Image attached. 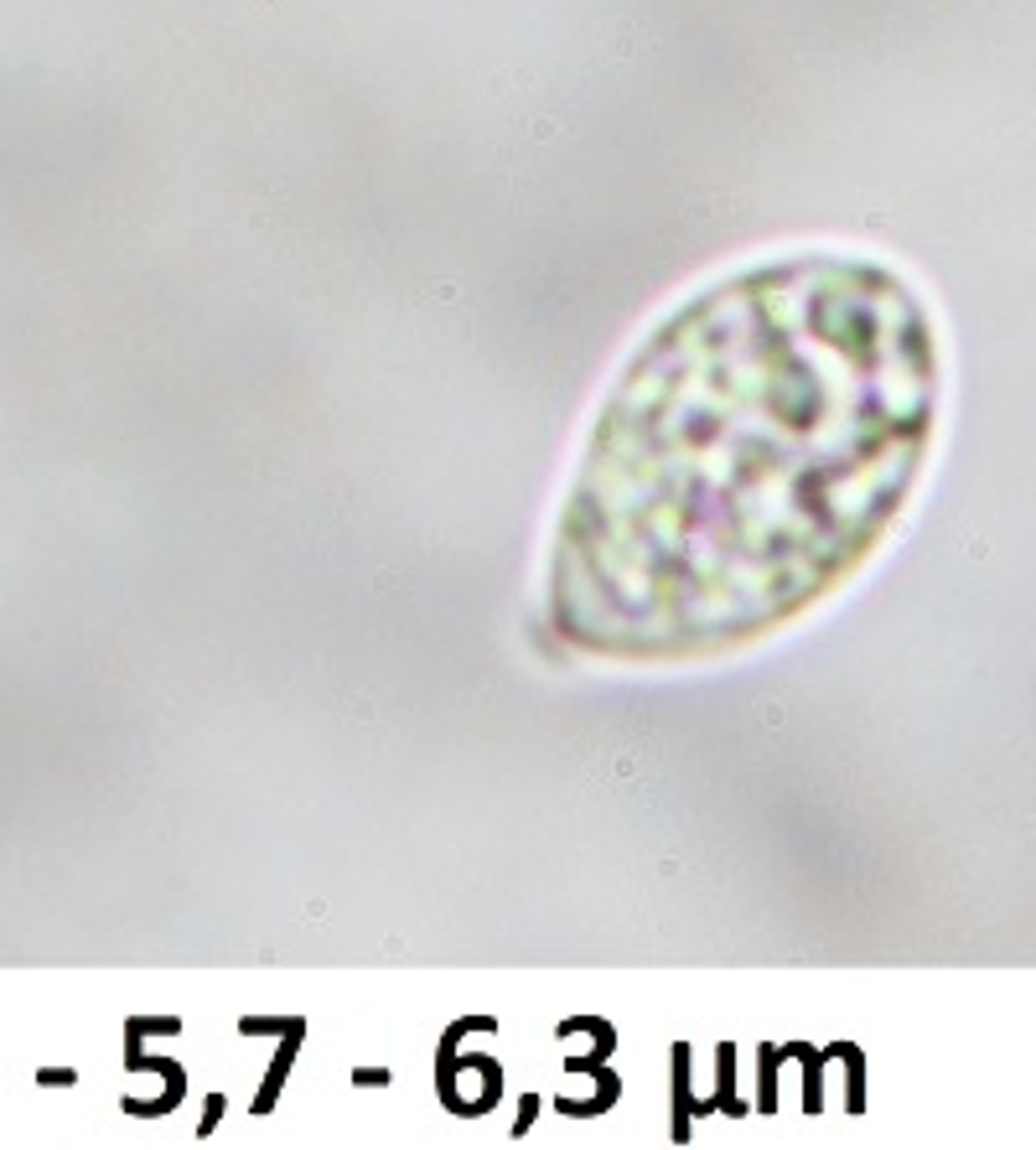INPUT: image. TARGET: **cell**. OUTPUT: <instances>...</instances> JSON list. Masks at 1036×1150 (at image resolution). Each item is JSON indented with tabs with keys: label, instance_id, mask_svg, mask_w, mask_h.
<instances>
[{
	"label": "cell",
	"instance_id": "6da1fadb",
	"mask_svg": "<svg viewBox=\"0 0 1036 1150\" xmlns=\"http://www.w3.org/2000/svg\"><path fill=\"white\" fill-rule=\"evenodd\" d=\"M938 405L933 316L861 254H787L679 307L622 373L565 523L571 632L736 643L896 514Z\"/></svg>",
	"mask_w": 1036,
	"mask_h": 1150
}]
</instances>
